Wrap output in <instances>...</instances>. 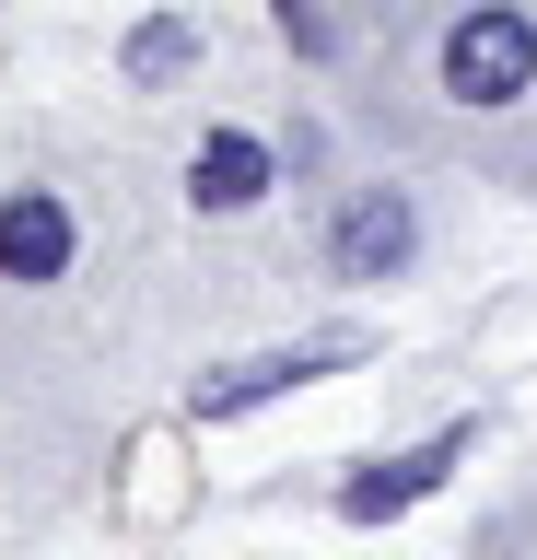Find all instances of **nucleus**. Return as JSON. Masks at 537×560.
<instances>
[{"mask_svg": "<svg viewBox=\"0 0 537 560\" xmlns=\"http://www.w3.org/2000/svg\"><path fill=\"white\" fill-rule=\"evenodd\" d=\"M537 82V24L514 0H467L456 35H444V94L456 105H514Z\"/></svg>", "mask_w": 537, "mask_h": 560, "instance_id": "f257e3e1", "label": "nucleus"}, {"mask_svg": "<svg viewBox=\"0 0 537 560\" xmlns=\"http://www.w3.org/2000/svg\"><path fill=\"white\" fill-rule=\"evenodd\" d=\"M409 257H421V210L397 199V187H351L339 234H327V269L339 280H397Z\"/></svg>", "mask_w": 537, "mask_h": 560, "instance_id": "f03ea898", "label": "nucleus"}, {"mask_svg": "<svg viewBox=\"0 0 537 560\" xmlns=\"http://www.w3.org/2000/svg\"><path fill=\"white\" fill-rule=\"evenodd\" d=\"M339 362H351V339H292V350H257V362H234V374H211V385H199V420H234V409H257V397H292V385L339 374Z\"/></svg>", "mask_w": 537, "mask_h": 560, "instance_id": "7ed1b4c3", "label": "nucleus"}, {"mask_svg": "<svg viewBox=\"0 0 537 560\" xmlns=\"http://www.w3.org/2000/svg\"><path fill=\"white\" fill-rule=\"evenodd\" d=\"M467 444H479V432H467V420H456V432H432L421 455H386V467H362V479L339 490V514H351V525H386V514H409L421 490H444V467H456Z\"/></svg>", "mask_w": 537, "mask_h": 560, "instance_id": "20e7f679", "label": "nucleus"}, {"mask_svg": "<svg viewBox=\"0 0 537 560\" xmlns=\"http://www.w3.org/2000/svg\"><path fill=\"white\" fill-rule=\"evenodd\" d=\"M0 269L12 280H59L71 269V210L47 199V187H12V199H0Z\"/></svg>", "mask_w": 537, "mask_h": 560, "instance_id": "39448f33", "label": "nucleus"}, {"mask_svg": "<svg viewBox=\"0 0 537 560\" xmlns=\"http://www.w3.org/2000/svg\"><path fill=\"white\" fill-rule=\"evenodd\" d=\"M187 199H199V210H257V199H269V140L211 129V140H199V164H187Z\"/></svg>", "mask_w": 537, "mask_h": 560, "instance_id": "423d86ee", "label": "nucleus"}, {"mask_svg": "<svg viewBox=\"0 0 537 560\" xmlns=\"http://www.w3.org/2000/svg\"><path fill=\"white\" fill-rule=\"evenodd\" d=\"M176 70H199V24H187V12H152V24L129 35V82H176Z\"/></svg>", "mask_w": 537, "mask_h": 560, "instance_id": "0eeeda50", "label": "nucleus"}, {"mask_svg": "<svg viewBox=\"0 0 537 560\" xmlns=\"http://www.w3.org/2000/svg\"><path fill=\"white\" fill-rule=\"evenodd\" d=\"M281 35L304 47V59H316V47H327V12H316V0H281Z\"/></svg>", "mask_w": 537, "mask_h": 560, "instance_id": "6e6552de", "label": "nucleus"}]
</instances>
